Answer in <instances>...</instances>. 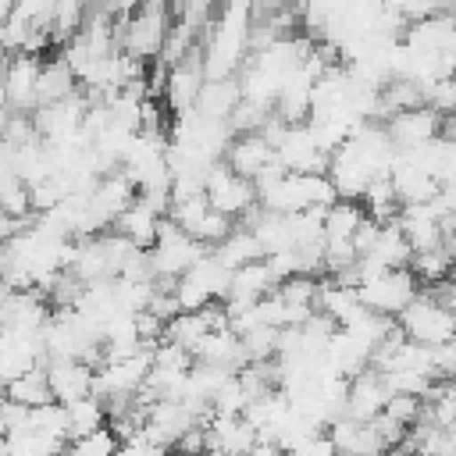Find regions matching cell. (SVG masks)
I'll list each match as a JSON object with an SVG mask.
<instances>
[{
	"label": "cell",
	"instance_id": "6da1fadb",
	"mask_svg": "<svg viewBox=\"0 0 456 456\" xmlns=\"http://www.w3.org/2000/svg\"><path fill=\"white\" fill-rule=\"evenodd\" d=\"M395 328L403 331V338L431 349V346H442V342L456 338V314L445 306V299L438 292H420L395 317Z\"/></svg>",
	"mask_w": 456,
	"mask_h": 456
},
{
	"label": "cell",
	"instance_id": "7a4b0ae2",
	"mask_svg": "<svg viewBox=\"0 0 456 456\" xmlns=\"http://www.w3.org/2000/svg\"><path fill=\"white\" fill-rule=\"evenodd\" d=\"M210 249L196 239H189L171 217L160 221V232H157V242L146 249V260H150V271L157 281H178L185 271H192Z\"/></svg>",
	"mask_w": 456,
	"mask_h": 456
},
{
	"label": "cell",
	"instance_id": "3957f363",
	"mask_svg": "<svg viewBox=\"0 0 456 456\" xmlns=\"http://www.w3.org/2000/svg\"><path fill=\"white\" fill-rule=\"evenodd\" d=\"M360 292V303L374 314H385V317H399L417 296H420V281L410 267H388V271H378L374 278L360 281L356 285Z\"/></svg>",
	"mask_w": 456,
	"mask_h": 456
},
{
	"label": "cell",
	"instance_id": "277c9868",
	"mask_svg": "<svg viewBox=\"0 0 456 456\" xmlns=\"http://www.w3.org/2000/svg\"><path fill=\"white\" fill-rule=\"evenodd\" d=\"M164 46H167V14L157 4L139 7L135 14H128L118 25V50L135 57V61H142V64L160 57Z\"/></svg>",
	"mask_w": 456,
	"mask_h": 456
},
{
	"label": "cell",
	"instance_id": "5b68a950",
	"mask_svg": "<svg viewBox=\"0 0 456 456\" xmlns=\"http://www.w3.org/2000/svg\"><path fill=\"white\" fill-rule=\"evenodd\" d=\"M274 157L289 175H328V164H331V153L321 150L306 121L285 128V135L274 146Z\"/></svg>",
	"mask_w": 456,
	"mask_h": 456
},
{
	"label": "cell",
	"instance_id": "8992f818",
	"mask_svg": "<svg viewBox=\"0 0 456 456\" xmlns=\"http://www.w3.org/2000/svg\"><path fill=\"white\" fill-rule=\"evenodd\" d=\"M207 200L217 214L232 217V221H242L253 207H256V185L242 175H235L224 160L214 164L210 178H207Z\"/></svg>",
	"mask_w": 456,
	"mask_h": 456
},
{
	"label": "cell",
	"instance_id": "52a82bcc",
	"mask_svg": "<svg viewBox=\"0 0 456 456\" xmlns=\"http://www.w3.org/2000/svg\"><path fill=\"white\" fill-rule=\"evenodd\" d=\"M43 57L39 53H11L0 68V86L11 114H32L36 103V82H39Z\"/></svg>",
	"mask_w": 456,
	"mask_h": 456
},
{
	"label": "cell",
	"instance_id": "ba28073f",
	"mask_svg": "<svg viewBox=\"0 0 456 456\" xmlns=\"http://www.w3.org/2000/svg\"><path fill=\"white\" fill-rule=\"evenodd\" d=\"M207 75H203V61L200 50H192L189 57H182L178 64H167V78H164V103L171 114H185L196 107V96L203 89Z\"/></svg>",
	"mask_w": 456,
	"mask_h": 456
},
{
	"label": "cell",
	"instance_id": "9c48e42d",
	"mask_svg": "<svg viewBox=\"0 0 456 456\" xmlns=\"http://www.w3.org/2000/svg\"><path fill=\"white\" fill-rule=\"evenodd\" d=\"M395 150H420L428 142H435L445 128V118H438L431 107H413V110H399L385 121Z\"/></svg>",
	"mask_w": 456,
	"mask_h": 456
},
{
	"label": "cell",
	"instance_id": "30bf717a",
	"mask_svg": "<svg viewBox=\"0 0 456 456\" xmlns=\"http://www.w3.org/2000/svg\"><path fill=\"white\" fill-rule=\"evenodd\" d=\"M328 178H331L338 200H360V196L367 192V185L378 178V171H374V167H370L349 142H342V146L331 153Z\"/></svg>",
	"mask_w": 456,
	"mask_h": 456
},
{
	"label": "cell",
	"instance_id": "8fae6325",
	"mask_svg": "<svg viewBox=\"0 0 456 456\" xmlns=\"http://www.w3.org/2000/svg\"><path fill=\"white\" fill-rule=\"evenodd\" d=\"M395 224L406 235V242H410L413 253H428V249H435V246L445 242V221H442V214L431 203L403 207L399 217H395Z\"/></svg>",
	"mask_w": 456,
	"mask_h": 456
},
{
	"label": "cell",
	"instance_id": "7c38bea8",
	"mask_svg": "<svg viewBox=\"0 0 456 456\" xmlns=\"http://www.w3.org/2000/svg\"><path fill=\"white\" fill-rule=\"evenodd\" d=\"M43 370H46L53 403H64V406H68V403H78V399L93 395L96 367H89V363H82V360H46Z\"/></svg>",
	"mask_w": 456,
	"mask_h": 456
},
{
	"label": "cell",
	"instance_id": "4fadbf2b",
	"mask_svg": "<svg viewBox=\"0 0 456 456\" xmlns=\"http://www.w3.org/2000/svg\"><path fill=\"white\" fill-rule=\"evenodd\" d=\"M388 385L385 378L367 367L360 370L356 378H349V392H346V413L342 417H353V420H374L378 413H385V403H388Z\"/></svg>",
	"mask_w": 456,
	"mask_h": 456
},
{
	"label": "cell",
	"instance_id": "5bb4252c",
	"mask_svg": "<svg viewBox=\"0 0 456 456\" xmlns=\"http://www.w3.org/2000/svg\"><path fill=\"white\" fill-rule=\"evenodd\" d=\"M207 435H210V452H228V456H246L260 445V435L256 428L235 413V417H221V413H210L207 417Z\"/></svg>",
	"mask_w": 456,
	"mask_h": 456
},
{
	"label": "cell",
	"instance_id": "9a60e30c",
	"mask_svg": "<svg viewBox=\"0 0 456 456\" xmlns=\"http://www.w3.org/2000/svg\"><path fill=\"white\" fill-rule=\"evenodd\" d=\"M328 438L335 442L338 456H381L388 452L378 428L370 420H353V417H338L328 424Z\"/></svg>",
	"mask_w": 456,
	"mask_h": 456
},
{
	"label": "cell",
	"instance_id": "2e32d148",
	"mask_svg": "<svg viewBox=\"0 0 456 456\" xmlns=\"http://www.w3.org/2000/svg\"><path fill=\"white\" fill-rule=\"evenodd\" d=\"M274 160V146L260 135V132H246V135H232V142H228V153H224V164L235 171V175H242V178H249V182H256V175L267 167Z\"/></svg>",
	"mask_w": 456,
	"mask_h": 456
},
{
	"label": "cell",
	"instance_id": "e0dca14e",
	"mask_svg": "<svg viewBox=\"0 0 456 456\" xmlns=\"http://www.w3.org/2000/svg\"><path fill=\"white\" fill-rule=\"evenodd\" d=\"M363 310H367V306L360 303L356 285H346V281H338V278L321 281V289H317V314H324L335 328H346V324L356 321Z\"/></svg>",
	"mask_w": 456,
	"mask_h": 456
},
{
	"label": "cell",
	"instance_id": "ac0fdd59",
	"mask_svg": "<svg viewBox=\"0 0 456 456\" xmlns=\"http://www.w3.org/2000/svg\"><path fill=\"white\" fill-rule=\"evenodd\" d=\"M196 360L200 363H210V367H221V370H228V374H239L249 360H246V349H242V338L224 324V328H214L207 338H203V346L196 349Z\"/></svg>",
	"mask_w": 456,
	"mask_h": 456
},
{
	"label": "cell",
	"instance_id": "d6986e66",
	"mask_svg": "<svg viewBox=\"0 0 456 456\" xmlns=\"http://www.w3.org/2000/svg\"><path fill=\"white\" fill-rule=\"evenodd\" d=\"M242 103V89H239V78H207L200 96H196V110L210 121H224L235 114V107Z\"/></svg>",
	"mask_w": 456,
	"mask_h": 456
},
{
	"label": "cell",
	"instance_id": "ffe728a7",
	"mask_svg": "<svg viewBox=\"0 0 456 456\" xmlns=\"http://www.w3.org/2000/svg\"><path fill=\"white\" fill-rule=\"evenodd\" d=\"M160 214L150 207V203H142L139 196L132 200V207L114 221V232L118 235H125L128 242H135L139 249H150L153 242H157V232H160Z\"/></svg>",
	"mask_w": 456,
	"mask_h": 456
},
{
	"label": "cell",
	"instance_id": "44dd1931",
	"mask_svg": "<svg viewBox=\"0 0 456 456\" xmlns=\"http://www.w3.org/2000/svg\"><path fill=\"white\" fill-rule=\"evenodd\" d=\"M75 93H78V78H75V71H71L61 57L43 61V68H39V82H36V103H39V107H46V103H61V100H68V96H75Z\"/></svg>",
	"mask_w": 456,
	"mask_h": 456
},
{
	"label": "cell",
	"instance_id": "7402d4cb",
	"mask_svg": "<svg viewBox=\"0 0 456 456\" xmlns=\"http://www.w3.org/2000/svg\"><path fill=\"white\" fill-rule=\"evenodd\" d=\"M363 260H370V264H378V267H410L413 249H410L406 235L399 232V224L392 221V224H381V228H378V235H374L370 249L363 253Z\"/></svg>",
	"mask_w": 456,
	"mask_h": 456
},
{
	"label": "cell",
	"instance_id": "603a6c76",
	"mask_svg": "<svg viewBox=\"0 0 456 456\" xmlns=\"http://www.w3.org/2000/svg\"><path fill=\"white\" fill-rule=\"evenodd\" d=\"M274 289H278V278H274V271H271V264H267V256H264V260H256V264H246V267L232 271V292H228V299L256 303V299H264V296L274 292Z\"/></svg>",
	"mask_w": 456,
	"mask_h": 456
},
{
	"label": "cell",
	"instance_id": "cb8c5ba5",
	"mask_svg": "<svg viewBox=\"0 0 456 456\" xmlns=\"http://www.w3.org/2000/svg\"><path fill=\"white\" fill-rule=\"evenodd\" d=\"M363 221H367V210L360 200H335L324 210V242H353Z\"/></svg>",
	"mask_w": 456,
	"mask_h": 456
},
{
	"label": "cell",
	"instance_id": "d4e9b609",
	"mask_svg": "<svg viewBox=\"0 0 456 456\" xmlns=\"http://www.w3.org/2000/svg\"><path fill=\"white\" fill-rule=\"evenodd\" d=\"M210 253H214L228 271H239V267H246V264L264 260V246H260L256 235H253L249 228H242V224H235L232 235H228L224 242H217Z\"/></svg>",
	"mask_w": 456,
	"mask_h": 456
},
{
	"label": "cell",
	"instance_id": "484cf974",
	"mask_svg": "<svg viewBox=\"0 0 456 456\" xmlns=\"http://www.w3.org/2000/svg\"><path fill=\"white\" fill-rule=\"evenodd\" d=\"M360 203H363L367 217L378 221V224H392V221L399 217V210H403L399 192H395V185H392L388 175H378V178L367 185V192L360 196Z\"/></svg>",
	"mask_w": 456,
	"mask_h": 456
},
{
	"label": "cell",
	"instance_id": "4316f807",
	"mask_svg": "<svg viewBox=\"0 0 456 456\" xmlns=\"http://www.w3.org/2000/svg\"><path fill=\"white\" fill-rule=\"evenodd\" d=\"M107 420H110V413H107L103 399H96V395H86L78 403H68V442L107 428Z\"/></svg>",
	"mask_w": 456,
	"mask_h": 456
},
{
	"label": "cell",
	"instance_id": "83f0119b",
	"mask_svg": "<svg viewBox=\"0 0 456 456\" xmlns=\"http://www.w3.org/2000/svg\"><path fill=\"white\" fill-rule=\"evenodd\" d=\"M64 449H68L64 438L36 431V428H21V431L7 435V452L11 456H64Z\"/></svg>",
	"mask_w": 456,
	"mask_h": 456
},
{
	"label": "cell",
	"instance_id": "f1b7e54d",
	"mask_svg": "<svg viewBox=\"0 0 456 456\" xmlns=\"http://www.w3.org/2000/svg\"><path fill=\"white\" fill-rule=\"evenodd\" d=\"M7 399H11V403H18V406H28V410L53 403V392H50L46 370H43V367H36V370H28V374L14 378V381L7 385Z\"/></svg>",
	"mask_w": 456,
	"mask_h": 456
},
{
	"label": "cell",
	"instance_id": "f546056e",
	"mask_svg": "<svg viewBox=\"0 0 456 456\" xmlns=\"http://www.w3.org/2000/svg\"><path fill=\"white\" fill-rule=\"evenodd\" d=\"M118 445H121V438H118L114 428L107 424V428H100V431H93V435H82V438L68 442L64 452H68V456H114Z\"/></svg>",
	"mask_w": 456,
	"mask_h": 456
},
{
	"label": "cell",
	"instance_id": "4dcf8cb0",
	"mask_svg": "<svg viewBox=\"0 0 456 456\" xmlns=\"http://www.w3.org/2000/svg\"><path fill=\"white\" fill-rule=\"evenodd\" d=\"M424 107H431L438 118H456V75H445L431 86H424Z\"/></svg>",
	"mask_w": 456,
	"mask_h": 456
},
{
	"label": "cell",
	"instance_id": "1f68e13d",
	"mask_svg": "<svg viewBox=\"0 0 456 456\" xmlns=\"http://www.w3.org/2000/svg\"><path fill=\"white\" fill-rule=\"evenodd\" d=\"M246 406H249V395H246V388H242L239 374H232V378L221 385V392L214 395V403H210V413H221V417H235V413H246Z\"/></svg>",
	"mask_w": 456,
	"mask_h": 456
},
{
	"label": "cell",
	"instance_id": "d6a6232c",
	"mask_svg": "<svg viewBox=\"0 0 456 456\" xmlns=\"http://www.w3.org/2000/svg\"><path fill=\"white\" fill-rule=\"evenodd\" d=\"M431 374H435L438 385L456 381V338H449L442 346H431Z\"/></svg>",
	"mask_w": 456,
	"mask_h": 456
},
{
	"label": "cell",
	"instance_id": "836d02e7",
	"mask_svg": "<svg viewBox=\"0 0 456 456\" xmlns=\"http://www.w3.org/2000/svg\"><path fill=\"white\" fill-rule=\"evenodd\" d=\"M385 413H388V417H395L399 424L413 428V424L420 420V413H424V399H417V395H399V392H392V395H388V403H385Z\"/></svg>",
	"mask_w": 456,
	"mask_h": 456
},
{
	"label": "cell",
	"instance_id": "e575fe53",
	"mask_svg": "<svg viewBox=\"0 0 456 456\" xmlns=\"http://www.w3.org/2000/svg\"><path fill=\"white\" fill-rule=\"evenodd\" d=\"M289 456H338V449H335V442L328 438V431H321V435H314L310 442H303L299 449H292Z\"/></svg>",
	"mask_w": 456,
	"mask_h": 456
},
{
	"label": "cell",
	"instance_id": "d590c367",
	"mask_svg": "<svg viewBox=\"0 0 456 456\" xmlns=\"http://www.w3.org/2000/svg\"><path fill=\"white\" fill-rule=\"evenodd\" d=\"M246 456H289L285 449H278V445H271V442H260L253 452H246Z\"/></svg>",
	"mask_w": 456,
	"mask_h": 456
},
{
	"label": "cell",
	"instance_id": "8d00e7d4",
	"mask_svg": "<svg viewBox=\"0 0 456 456\" xmlns=\"http://www.w3.org/2000/svg\"><path fill=\"white\" fill-rule=\"evenodd\" d=\"M428 7H431V14H442L445 7H449V0H424Z\"/></svg>",
	"mask_w": 456,
	"mask_h": 456
},
{
	"label": "cell",
	"instance_id": "74e56055",
	"mask_svg": "<svg viewBox=\"0 0 456 456\" xmlns=\"http://www.w3.org/2000/svg\"><path fill=\"white\" fill-rule=\"evenodd\" d=\"M445 14H449V18L456 21V0H449V7H445Z\"/></svg>",
	"mask_w": 456,
	"mask_h": 456
},
{
	"label": "cell",
	"instance_id": "f35d334b",
	"mask_svg": "<svg viewBox=\"0 0 456 456\" xmlns=\"http://www.w3.org/2000/svg\"><path fill=\"white\" fill-rule=\"evenodd\" d=\"M4 403H7V385L0 381V406H4Z\"/></svg>",
	"mask_w": 456,
	"mask_h": 456
},
{
	"label": "cell",
	"instance_id": "ab89813d",
	"mask_svg": "<svg viewBox=\"0 0 456 456\" xmlns=\"http://www.w3.org/2000/svg\"><path fill=\"white\" fill-rule=\"evenodd\" d=\"M4 299H7V285L0 281V306H4Z\"/></svg>",
	"mask_w": 456,
	"mask_h": 456
},
{
	"label": "cell",
	"instance_id": "60d3db41",
	"mask_svg": "<svg viewBox=\"0 0 456 456\" xmlns=\"http://www.w3.org/2000/svg\"><path fill=\"white\" fill-rule=\"evenodd\" d=\"M381 456H403V452H399V449H395V452H381Z\"/></svg>",
	"mask_w": 456,
	"mask_h": 456
},
{
	"label": "cell",
	"instance_id": "b9f144b4",
	"mask_svg": "<svg viewBox=\"0 0 456 456\" xmlns=\"http://www.w3.org/2000/svg\"><path fill=\"white\" fill-rule=\"evenodd\" d=\"M175 456H182V452H175Z\"/></svg>",
	"mask_w": 456,
	"mask_h": 456
},
{
	"label": "cell",
	"instance_id": "7bdbcfd3",
	"mask_svg": "<svg viewBox=\"0 0 456 456\" xmlns=\"http://www.w3.org/2000/svg\"><path fill=\"white\" fill-rule=\"evenodd\" d=\"M64 456H68V452H64Z\"/></svg>",
	"mask_w": 456,
	"mask_h": 456
}]
</instances>
